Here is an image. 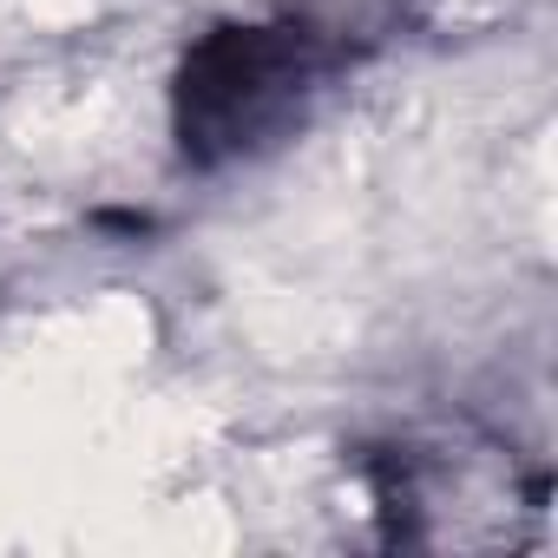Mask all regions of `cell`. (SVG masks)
Instances as JSON below:
<instances>
[{
    "mask_svg": "<svg viewBox=\"0 0 558 558\" xmlns=\"http://www.w3.org/2000/svg\"><path fill=\"white\" fill-rule=\"evenodd\" d=\"M349 47L316 14L204 27L171 73V138L191 171H230L303 132Z\"/></svg>",
    "mask_w": 558,
    "mask_h": 558,
    "instance_id": "obj_1",
    "label": "cell"
},
{
    "mask_svg": "<svg viewBox=\"0 0 558 558\" xmlns=\"http://www.w3.org/2000/svg\"><path fill=\"white\" fill-rule=\"evenodd\" d=\"M93 230H112V236H151L158 217H151V210H93Z\"/></svg>",
    "mask_w": 558,
    "mask_h": 558,
    "instance_id": "obj_2",
    "label": "cell"
}]
</instances>
